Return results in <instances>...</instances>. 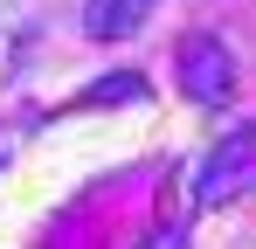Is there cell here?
Listing matches in <instances>:
<instances>
[{
	"label": "cell",
	"instance_id": "cell-1",
	"mask_svg": "<svg viewBox=\"0 0 256 249\" xmlns=\"http://www.w3.org/2000/svg\"><path fill=\"white\" fill-rule=\"evenodd\" d=\"M173 62H180V90H187L194 104H208V111H214V104H228V97H236V76H242V70H236L228 42H214V35H187Z\"/></svg>",
	"mask_w": 256,
	"mask_h": 249
},
{
	"label": "cell",
	"instance_id": "cell-2",
	"mask_svg": "<svg viewBox=\"0 0 256 249\" xmlns=\"http://www.w3.org/2000/svg\"><path fill=\"white\" fill-rule=\"evenodd\" d=\"M194 180H201V187H194V201H201V208H222L228 194H242V187L256 180V124L228 132L208 160H201V173H194Z\"/></svg>",
	"mask_w": 256,
	"mask_h": 249
},
{
	"label": "cell",
	"instance_id": "cell-3",
	"mask_svg": "<svg viewBox=\"0 0 256 249\" xmlns=\"http://www.w3.org/2000/svg\"><path fill=\"white\" fill-rule=\"evenodd\" d=\"M152 0H84V35L90 42H125L138 21H146Z\"/></svg>",
	"mask_w": 256,
	"mask_h": 249
},
{
	"label": "cell",
	"instance_id": "cell-4",
	"mask_svg": "<svg viewBox=\"0 0 256 249\" xmlns=\"http://www.w3.org/2000/svg\"><path fill=\"white\" fill-rule=\"evenodd\" d=\"M125 97H146V76H138V70H111L104 83H90L76 104H84V111H97V104H125Z\"/></svg>",
	"mask_w": 256,
	"mask_h": 249
},
{
	"label": "cell",
	"instance_id": "cell-5",
	"mask_svg": "<svg viewBox=\"0 0 256 249\" xmlns=\"http://www.w3.org/2000/svg\"><path fill=\"white\" fill-rule=\"evenodd\" d=\"M138 249H187V236H180V228H152Z\"/></svg>",
	"mask_w": 256,
	"mask_h": 249
}]
</instances>
